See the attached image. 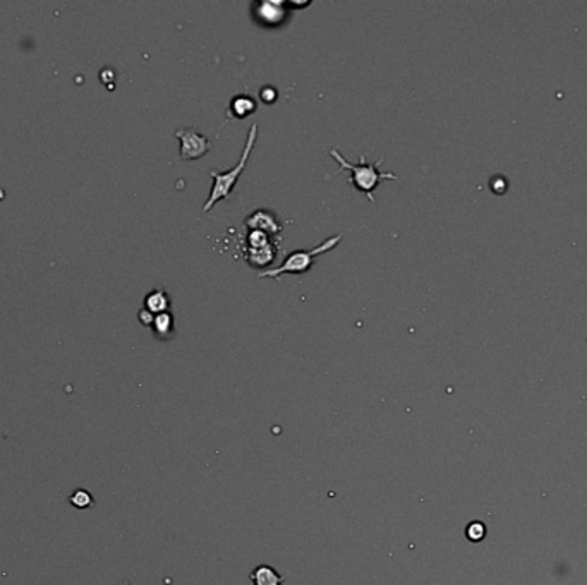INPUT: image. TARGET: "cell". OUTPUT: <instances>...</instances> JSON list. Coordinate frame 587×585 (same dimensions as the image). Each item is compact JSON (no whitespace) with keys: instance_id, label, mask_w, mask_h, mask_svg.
Listing matches in <instances>:
<instances>
[{"instance_id":"obj_1","label":"cell","mask_w":587,"mask_h":585,"mask_svg":"<svg viewBox=\"0 0 587 585\" xmlns=\"http://www.w3.org/2000/svg\"><path fill=\"white\" fill-rule=\"evenodd\" d=\"M328 153H330V157H332L333 160H337V164L340 165V170H349L350 174H352V177H350V182L356 186L357 191L364 192L370 201H374L373 192H374V189H376L378 186L381 184V182L383 181H398V177L395 174L380 170V165L383 164L385 158H380L376 164H367L366 155H361L359 164H352V162L347 160L345 157H342L337 148L330 150Z\"/></svg>"},{"instance_id":"obj_2","label":"cell","mask_w":587,"mask_h":585,"mask_svg":"<svg viewBox=\"0 0 587 585\" xmlns=\"http://www.w3.org/2000/svg\"><path fill=\"white\" fill-rule=\"evenodd\" d=\"M256 140H258V124H253V126L249 127L248 141H246L244 151H242L241 160L237 162V165L227 172H210V177H211V181H213V184H211L210 196H208L206 203H204L203 211H210L211 208H213L215 204L218 203V201L228 199V197H231L232 191H234V188H235V184H237L239 177H241L242 172H244V168H246V165H248V160H249V157H251L253 148H255V144H256Z\"/></svg>"},{"instance_id":"obj_3","label":"cell","mask_w":587,"mask_h":585,"mask_svg":"<svg viewBox=\"0 0 587 585\" xmlns=\"http://www.w3.org/2000/svg\"><path fill=\"white\" fill-rule=\"evenodd\" d=\"M342 239H343L342 234H337L335 237L326 239V241H323L321 244L316 245V247L302 249V251L290 252V254H287V258L284 259L282 265L277 266V268H272V269H265V272L259 273L258 276L259 278L279 280L280 276L287 275V273L302 275V273L309 272V269L312 268V265H314V259L318 258V256H321V254H325V252L335 249L337 245L340 244V241H342Z\"/></svg>"},{"instance_id":"obj_4","label":"cell","mask_w":587,"mask_h":585,"mask_svg":"<svg viewBox=\"0 0 587 585\" xmlns=\"http://www.w3.org/2000/svg\"><path fill=\"white\" fill-rule=\"evenodd\" d=\"M175 137L180 141V158L184 162L200 160L211 148V141L194 127H180L175 131Z\"/></svg>"},{"instance_id":"obj_5","label":"cell","mask_w":587,"mask_h":585,"mask_svg":"<svg viewBox=\"0 0 587 585\" xmlns=\"http://www.w3.org/2000/svg\"><path fill=\"white\" fill-rule=\"evenodd\" d=\"M244 225L249 230L265 232V234L272 235V237H275V235H279L280 232H282V223H280L279 218L268 210H256L255 213L246 218Z\"/></svg>"},{"instance_id":"obj_6","label":"cell","mask_w":587,"mask_h":585,"mask_svg":"<svg viewBox=\"0 0 587 585\" xmlns=\"http://www.w3.org/2000/svg\"><path fill=\"white\" fill-rule=\"evenodd\" d=\"M253 585H284V575H280L273 566L259 565L249 573Z\"/></svg>"},{"instance_id":"obj_7","label":"cell","mask_w":587,"mask_h":585,"mask_svg":"<svg viewBox=\"0 0 587 585\" xmlns=\"http://www.w3.org/2000/svg\"><path fill=\"white\" fill-rule=\"evenodd\" d=\"M284 5L279 2H262L256 3V16L263 21L265 24H279L282 23L284 16H286Z\"/></svg>"},{"instance_id":"obj_8","label":"cell","mask_w":587,"mask_h":585,"mask_svg":"<svg viewBox=\"0 0 587 585\" xmlns=\"http://www.w3.org/2000/svg\"><path fill=\"white\" fill-rule=\"evenodd\" d=\"M256 112V102L249 95H237L232 98L228 105V113L231 119H246L251 113Z\"/></svg>"},{"instance_id":"obj_9","label":"cell","mask_w":587,"mask_h":585,"mask_svg":"<svg viewBox=\"0 0 587 585\" xmlns=\"http://www.w3.org/2000/svg\"><path fill=\"white\" fill-rule=\"evenodd\" d=\"M170 307V297L163 289H155L148 294L145 299V309H148L151 314H162L167 313Z\"/></svg>"},{"instance_id":"obj_10","label":"cell","mask_w":587,"mask_h":585,"mask_svg":"<svg viewBox=\"0 0 587 585\" xmlns=\"http://www.w3.org/2000/svg\"><path fill=\"white\" fill-rule=\"evenodd\" d=\"M151 327H153V331H155L156 337L162 338V340H167V338H170V335H172V330H173L172 314H169V313L156 314L155 320H153Z\"/></svg>"},{"instance_id":"obj_11","label":"cell","mask_w":587,"mask_h":585,"mask_svg":"<svg viewBox=\"0 0 587 585\" xmlns=\"http://www.w3.org/2000/svg\"><path fill=\"white\" fill-rule=\"evenodd\" d=\"M69 503L74 508H78V510H88V508H92L93 505H95V500H93V496L86 489H76L74 493L69 496Z\"/></svg>"},{"instance_id":"obj_12","label":"cell","mask_w":587,"mask_h":585,"mask_svg":"<svg viewBox=\"0 0 587 585\" xmlns=\"http://www.w3.org/2000/svg\"><path fill=\"white\" fill-rule=\"evenodd\" d=\"M465 538L471 542H481L486 538V525L479 520L471 522L465 529Z\"/></svg>"},{"instance_id":"obj_13","label":"cell","mask_w":587,"mask_h":585,"mask_svg":"<svg viewBox=\"0 0 587 585\" xmlns=\"http://www.w3.org/2000/svg\"><path fill=\"white\" fill-rule=\"evenodd\" d=\"M262 100L265 103H273L277 100V91L273 88H263L262 89Z\"/></svg>"},{"instance_id":"obj_14","label":"cell","mask_w":587,"mask_h":585,"mask_svg":"<svg viewBox=\"0 0 587 585\" xmlns=\"http://www.w3.org/2000/svg\"><path fill=\"white\" fill-rule=\"evenodd\" d=\"M153 320H155V314L149 313L148 309L140 311V321H141V323L147 324V327H151V324H153Z\"/></svg>"},{"instance_id":"obj_15","label":"cell","mask_w":587,"mask_h":585,"mask_svg":"<svg viewBox=\"0 0 587 585\" xmlns=\"http://www.w3.org/2000/svg\"><path fill=\"white\" fill-rule=\"evenodd\" d=\"M119 585H133L131 582H127V580H122V582H120Z\"/></svg>"}]
</instances>
